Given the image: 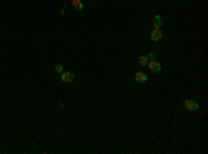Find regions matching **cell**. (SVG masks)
Segmentation results:
<instances>
[{
    "label": "cell",
    "mask_w": 208,
    "mask_h": 154,
    "mask_svg": "<svg viewBox=\"0 0 208 154\" xmlns=\"http://www.w3.org/2000/svg\"><path fill=\"white\" fill-rule=\"evenodd\" d=\"M147 65H149V68L151 72H160L161 71V64L157 61V60H150L149 63H147Z\"/></svg>",
    "instance_id": "obj_2"
},
{
    "label": "cell",
    "mask_w": 208,
    "mask_h": 154,
    "mask_svg": "<svg viewBox=\"0 0 208 154\" xmlns=\"http://www.w3.org/2000/svg\"><path fill=\"white\" fill-rule=\"evenodd\" d=\"M183 104H185V107H186L189 111H196V110H198V103L196 100H193V99H186V100L183 101Z\"/></svg>",
    "instance_id": "obj_1"
},
{
    "label": "cell",
    "mask_w": 208,
    "mask_h": 154,
    "mask_svg": "<svg viewBox=\"0 0 208 154\" xmlns=\"http://www.w3.org/2000/svg\"><path fill=\"white\" fill-rule=\"evenodd\" d=\"M147 57H149L150 60H155V53H153V52H151V53H149V56H147Z\"/></svg>",
    "instance_id": "obj_10"
},
{
    "label": "cell",
    "mask_w": 208,
    "mask_h": 154,
    "mask_svg": "<svg viewBox=\"0 0 208 154\" xmlns=\"http://www.w3.org/2000/svg\"><path fill=\"white\" fill-rule=\"evenodd\" d=\"M71 1H72V7H74L76 11L83 10V4H82V1H80V0H71Z\"/></svg>",
    "instance_id": "obj_7"
},
{
    "label": "cell",
    "mask_w": 208,
    "mask_h": 154,
    "mask_svg": "<svg viewBox=\"0 0 208 154\" xmlns=\"http://www.w3.org/2000/svg\"><path fill=\"white\" fill-rule=\"evenodd\" d=\"M75 75L74 72H71V71H64L63 74H61V81L64 82V83H71L72 81H74Z\"/></svg>",
    "instance_id": "obj_3"
},
{
    "label": "cell",
    "mask_w": 208,
    "mask_h": 154,
    "mask_svg": "<svg viewBox=\"0 0 208 154\" xmlns=\"http://www.w3.org/2000/svg\"><path fill=\"white\" fill-rule=\"evenodd\" d=\"M54 69H56V72H59V74H63V72H64V67H63L61 64H56Z\"/></svg>",
    "instance_id": "obj_9"
},
{
    "label": "cell",
    "mask_w": 208,
    "mask_h": 154,
    "mask_svg": "<svg viewBox=\"0 0 208 154\" xmlns=\"http://www.w3.org/2000/svg\"><path fill=\"white\" fill-rule=\"evenodd\" d=\"M161 25H162V18H161V16H154V18H153V27L161 28Z\"/></svg>",
    "instance_id": "obj_6"
},
{
    "label": "cell",
    "mask_w": 208,
    "mask_h": 154,
    "mask_svg": "<svg viewBox=\"0 0 208 154\" xmlns=\"http://www.w3.org/2000/svg\"><path fill=\"white\" fill-rule=\"evenodd\" d=\"M150 37H151L153 42H158V40H161V37H162V31H161V28H154L153 32H151V35H150Z\"/></svg>",
    "instance_id": "obj_4"
},
{
    "label": "cell",
    "mask_w": 208,
    "mask_h": 154,
    "mask_svg": "<svg viewBox=\"0 0 208 154\" xmlns=\"http://www.w3.org/2000/svg\"><path fill=\"white\" fill-rule=\"evenodd\" d=\"M147 63H149V57L147 56H140L139 57V64L140 65H147Z\"/></svg>",
    "instance_id": "obj_8"
},
{
    "label": "cell",
    "mask_w": 208,
    "mask_h": 154,
    "mask_svg": "<svg viewBox=\"0 0 208 154\" xmlns=\"http://www.w3.org/2000/svg\"><path fill=\"white\" fill-rule=\"evenodd\" d=\"M147 79H149V76L144 74V72H142V71H137L135 74V81L139 82V83H144V82H147Z\"/></svg>",
    "instance_id": "obj_5"
}]
</instances>
